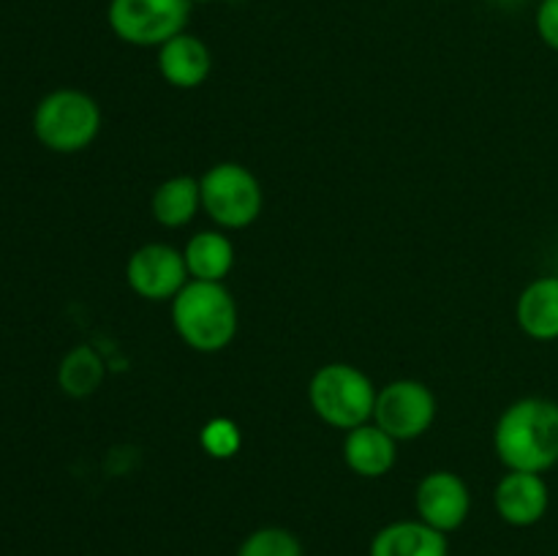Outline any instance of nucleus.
I'll list each match as a JSON object with an SVG mask.
<instances>
[{
	"label": "nucleus",
	"instance_id": "17",
	"mask_svg": "<svg viewBox=\"0 0 558 556\" xmlns=\"http://www.w3.org/2000/svg\"><path fill=\"white\" fill-rule=\"evenodd\" d=\"M104 379V363L96 354V349L90 347H76L71 349L63 358L58 371V382L63 387V392L74 398L93 396V392L101 387Z\"/></svg>",
	"mask_w": 558,
	"mask_h": 556
},
{
	"label": "nucleus",
	"instance_id": "18",
	"mask_svg": "<svg viewBox=\"0 0 558 556\" xmlns=\"http://www.w3.org/2000/svg\"><path fill=\"white\" fill-rule=\"evenodd\" d=\"M238 556H303V543L289 529L262 527L240 543Z\"/></svg>",
	"mask_w": 558,
	"mask_h": 556
},
{
	"label": "nucleus",
	"instance_id": "10",
	"mask_svg": "<svg viewBox=\"0 0 558 556\" xmlns=\"http://www.w3.org/2000/svg\"><path fill=\"white\" fill-rule=\"evenodd\" d=\"M496 510L510 527H534L550 505V491L543 474L507 472L496 485Z\"/></svg>",
	"mask_w": 558,
	"mask_h": 556
},
{
	"label": "nucleus",
	"instance_id": "20",
	"mask_svg": "<svg viewBox=\"0 0 558 556\" xmlns=\"http://www.w3.org/2000/svg\"><path fill=\"white\" fill-rule=\"evenodd\" d=\"M537 33L550 49L558 52V0H543L537 9Z\"/></svg>",
	"mask_w": 558,
	"mask_h": 556
},
{
	"label": "nucleus",
	"instance_id": "4",
	"mask_svg": "<svg viewBox=\"0 0 558 556\" xmlns=\"http://www.w3.org/2000/svg\"><path fill=\"white\" fill-rule=\"evenodd\" d=\"M33 131L52 153H80L101 131V109L82 90H54L38 101Z\"/></svg>",
	"mask_w": 558,
	"mask_h": 556
},
{
	"label": "nucleus",
	"instance_id": "9",
	"mask_svg": "<svg viewBox=\"0 0 558 556\" xmlns=\"http://www.w3.org/2000/svg\"><path fill=\"white\" fill-rule=\"evenodd\" d=\"M417 516L428 527L450 534L466 523L469 510H472V496H469L466 483L456 472H430L420 480L417 485Z\"/></svg>",
	"mask_w": 558,
	"mask_h": 556
},
{
	"label": "nucleus",
	"instance_id": "8",
	"mask_svg": "<svg viewBox=\"0 0 558 556\" xmlns=\"http://www.w3.org/2000/svg\"><path fill=\"white\" fill-rule=\"evenodd\" d=\"M129 287L145 300H174L191 281L185 256L167 243H147L129 256Z\"/></svg>",
	"mask_w": 558,
	"mask_h": 556
},
{
	"label": "nucleus",
	"instance_id": "19",
	"mask_svg": "<svg viewBox=\"0 0 558 556\" xmlns=\"http://www.w3.org/2000/svg\"><path fill=\"white\" fill-rule=\"evenodd\" d=\"M202 450L210 458H218V461H227L243 445V436H240V428L234 420L229 418H213L210 423H205L199 434Z\"/></svg>",
	"mask_w": 558,
	"mask_h": 556
},
{
	"label": "nucleus",
	"instance_id": "21",
	"mask_svg": "<svg viewBox=\"0 0 558 556\" xmlns=\"http://www.w3.org/2000/svg\"><path fill=\"white\" fill-rule=\"evenodd\" d=\"M191 3H207V0H191Z\"/></svg>",
	"mask_w": 558,
	"mask_h": 556
},
{
	"label": "nucleus",
	"instance_id": "1",
	"mask_svg": "<svg viewBox=\"0 0 558 556\" xmlns=\"http://www.w3.org/2000/svg\"><path fill=\"white\" fill-rule=\"evenodd\" d=\"M494 445L510 472H548L558 463V403L521 398L507 407L496 423Z\"/></svg>",
	"mask_w": 558,
	"mask_h": 556
},
{
	"label": "nucleus",
	"instance_id": "13",
	"mask_svg": "<svg viewBox=\"0 0 558 556\" xmlns=\"http://www.w3.org/2000/svg\"><path fill=\"white\" fill-rule=\"evenodd\" d=\"M396 439L376 423L357 425L343 439V461L360 478H381L396 467Z\"/></svg>",
	"mask_w": 558,
	"mask_h": 556
},
{
	"label": "nucleus",
	"instance_id": "11",
	"mask_svg": "<svg viewBox=\"0 0 558 556\" xmlns=\"http://www.w3.org/2000/svg\"><path fill=\"white\" fill-rule=\"evenodd\" d=\"M158 71L172 87L191 90L210 76L213 55L202 38L180 33L158 47Z\"/></svg>",
	"mask_w": 558,
	"mask_h": 556
},
{
	"label": "nucleus",
	"instance_id": "2",
	"mask_svg": "<svg viewBox=\"0 0 558 556\" xmlns=\"http://www.w3.org/2000/svg\"><path fill=\"white\" fill-rule=\"evenodd\" d=\"M178 336L196 352H221L238 336V303L221 281L191 278L172 300Z\"/></svg>",
	"mask_w": 558,
	"mask_h": 556
},
{
	"label": "nucleus",
	"instance_id": "15",
	"mask_svg": "<svg viewBox=\"0 0 558 556\" xmlns=\"http://www.w3.org/2000/svg\"><path fill=\"white\" fill-rule=\"evenodd\" d=\"M150 207L153 218H156L161 227H185L202 207L199 180L191 178V174H174V178L163 180V183L153 191Z\"/></svg>",
	"mask_w": 558,
	"mask_h": 556
},
{
	"label": "nucleus",
	"instance_id": "5",
	"mask_svg": "<svg viewBox=\"0 0 558 556\" xmlns=\"http://www.w3.org/2000/svg\"><path fill=\"white\" fill-rule=\"evenodd\" d=\"M202 207L223 229H245L262 213V185L243 164L223 161L199 178Z\"/></svg>",
	"mask_w": 558,
	"mask_h": 556
},
{
	"label": "nucleus",
	"instance_id": "14",
	"mask_svg": "<svg viewBox=\"0 0 558 556\" xmlns=\"http://www.w3.org/2000/svg\"><path fill=\"white\" fill-rule=\"evenodd\" d=\"M518 325L537 341L558 338V278H537L518 300Z\"/></svg>",
	"mask_w": 558,
	"mask_h": 556
},
{
	"label": "nucleus",
	"instance_id": "7",
	"mask_svg": "<svg viewBox=\"0 0 558 556\" xmlns=\"http://www.w3.org/2000/svg\"><path fill=\"white\" fill-rule=\"evenodd\" d=\"M436 398L423 382L398 379L376 392L374 423L396 442L417 439L434 425Z\"/></svg>",
	"mask_w": 558,
	"mask_h": 556
},
{
	"label": "nucleus",
	"instance_id": "12",
	"mask_svg": "<svg viewBox=\"0 0 558 556\" xmlns=\"http://www.w3.org/2000/svg\"><path fill=\"white\" fill-rule=\"evenodd\" d=\"M371 556H450V545L425 521H392L371 540Z\"/></svg>",
	"mask_w": 558,
	"mask_h": 556
},
{
	"label": "nucleus",
	"instance_id": "6",
	"mask_svg": "<svg viewBox=\"0 0 558 556\" xmlns=\"http://www.w3.org/2000/svg\"><path fill=\"white\" fill-rule=\"evenodd\" d=\"M191 0H109L107 20L114 36L134 47H161L185 33Z\"/></svg>",
	"mask_w": 558,
	"mask_h": 556
},
{
	"label": "nucleus",
	"instance_id": "16",
	"mask_svg": "<svg viewBox=\"0 0 558 556\" xmlns=\"http://www.w3.org/2000/svg\"><path fill=\"white\" fill-rule=\"evenodd\" d=\"M183 256L194 281H221L234 265V245L221 232H199L189 240Z\"/></svg>",
	"mask_w": 558,
	"mask_h": 556
},
{
	"label": "nucleus",
	"instance_id": "3",
	"mask_svg": "<svg viewBox=\"0 0 558 556\" xmlns=\"http://www.w3.org/2000/svg\"><path fill=\"white\" fill-rule=\"evenodd\" d=\"M316 418L341 431H352L374 420L376 387L360 368L349 363L322 365L308 385Z\"/></svg>",
	"mask_w": 558,
	"mask_h": 556
}]
</instances>
